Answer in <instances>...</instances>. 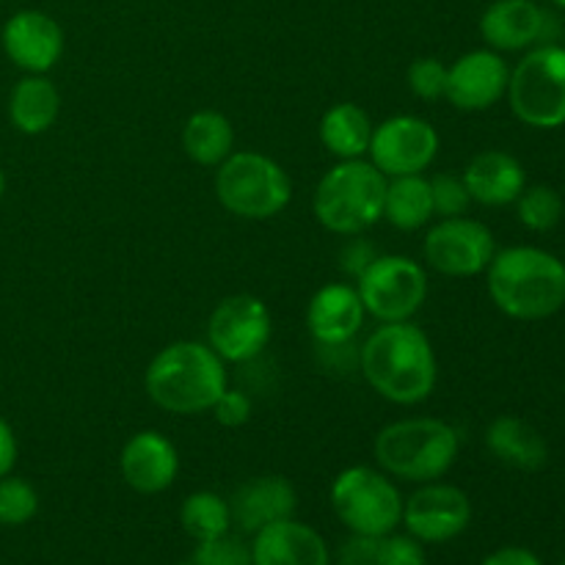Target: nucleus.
Returning <instances> with one entry per match:
<instances>
[{"instance_id":"obj_1","label":"nucleus","mask_w":565,"mask_h":565,"mask_svg":"<svg viewBox=\"0 0 565 565\" xmlns=\"http://www.w3.org/2000/svg\"><path fill=\"white\" fill-rule=\"evenodd\" d=\"M364 381L395 406L428 401L439 381V362L428 334L412 320L381 323L359 348Z\"/></svg>"},{"instance_id":"obj_2","label":"nucleus","mask_w":565,"mask_h":565,"mask_svg":"<svg viewBox=\"0 0 565 565\" xmlns=\"http://www.w3.org/2000/svg\"><path fill=\"white\" fill-rule=\"evenodd\" d=\"M494 307L513 320H546L565 307V263L539 246H511L486 268Z\"/></svg>"},{"instance_id":"obj_3","label":"nucleus","mask_w":565,"mask_h":565,"mask_svg":"<svg viewBox=\"0 0 565 565\" xmlns=\"http://www.w3.org/2000/svg\"><path fill=\"white\" fill-rule=\"evenodd\" d=\"M226 362L207 345V342L180 340L166 345L149 362L143 375V390L149 401L169 414L191 417L207 414L224 395Z\"/></svg>"},{"instance_id":"obj_4","label":"nucleus","mask_w":565,"mask_h":565,"mask_svg":"<svg viewBox=\"0 0 565 565\" xmlns=\"http://www.w3.org/2000/svg\"><path fill=\"white\" fill-rule=\"evenodd\" d=\"M461 436L445 419L408 417L390 423L375 436V461L390 478L408 483L441 480L458 461Z\"/></svg>"},{"instance_id":"obj_5","label":"nucleus","mask_w":565,"mask_h":565,"mask_svg":"<svg viewBox=\"0 0 565 565\" xmlns=\"http://www.w3.org/2000/svg\"><path fill=\"white\" fill-rule=\"evenodd\" d=\"M386 182L390 180L370 160H340L315 188V218L334 235H364L370 226L384 221Z\"/></svg>"},{"instance_id":"obj_6","label":"nucleus","mask_w":565,"mask_h":565,"mask_svg":"<svg viewBox=\"0 0 565 565\" xmlns=\"http://www.w3.org/2000/svg\"><path fill=\"white\" fill-rule=\"evenodd\" d=\"M215 196L226 213L246 221H268L292 199L290 174L263 152H232L215 171Z\"/></svg>"},{"instance_id":"obj_7","label":"nucleus","mask_w":565,"mask_h":565,"mask_svg":"<svg viewBox=\"0 0 565 565\" xmlns=\"http://www.w3.org/2000/svg\"><path fill=\"white\" fill-rule=\"evenodd\" d=\"M331 508L342 527L353 535L384 539L401 527L403 497L384 469L356 467L342 469L331 483Z\"/></svg>"},{"instance_id":"obj_8","label":"nucleus","mask_w":565,"mask_h":565,"mask_svg":"<svg viewBox=\"0 0 565 565\" xmlns=\"http://www.w3.org/2000/svg\"><path fill=\"white\" fill-rule=\"evenodd\" d=\"M508 103L513 116L533 130L565 127V47L539 44L511 70Z\"/></svg>"},{"instance_id":"obj_9","label":"nucleus","mask_w":565,"mask_h":565,"mask_svg":"<svg viewBox=\"0 0 565 565\" xmlns=\"http://www.w3.org/2000/svg\"><path fill=\"white\" fill-rule=\"evenodd\" d=\"M364 312L379 323L412 320L428 298V274L403 254H379L356 279Z\"/></svg>"},{"instance_id":"obj_10","label":"nucleus","mask_w":565,"mask_h":565,"mask_svg":"<svg viewBox=\"0 0 565 565\" xmlns=\"http://www.w3.org/2000/svg\"><path fill=\"white\" fill-rule=\"evenodd\" d=\"M423 254L428 268L452 279H472L486 274L497 254L494 232L480 221L456 215L439 218L423 241Z\"/></svg>"},{"instance_id":"obj_11","label":"nucleus","mask_w":565,"mask_h":565,"mask_svg":"<svg viewBox=\"0 0 565 565\" xmlns=\"http://www.w3.org/2000/svg\"><path fill=\"white\" fill-rule=\"evenodd\" d=\"M274 318L263 298L237 292L224 298L207 320V345L224 362L246 364L268 348Z\"/></svg>"},{"instance_id":"obj_12","label":"nucleus","mask_w":565,"mask_h":565,"mask_svg":"<svg viewBox=\"0 0 565 565\" xmlns=\"http://www.w3.org/2000/svg\"><path fill=\"white\" fill-rule=\"evenodd\" d=\"M441 138L436 127L423 116H392L375 125L370 138V163L392 180V177L423 174L434 166Z\"/></svg>"},{"instance_id":"obj_13","label":"nucleus","mask_w":565,"mask_h":565,"mask_svg":"<svg viewBox=\"0 0 565 565\" xmlns=\"http://www.w3.org/2000/svg\"><path fill=\"white\" fill-rule=\"evenodd\" d=\"M472 522V500L467 491L450 483H419L412 497L403 500L401 524L419 544H450L467 533Z\"/></svg>"},{"instance_id":"obj_14","label":"nucleus","mask_w":565,"mask_h":565,"mask_svg":"<svg viewBox=\"0 0 565 565\" xmlns=\"http://www.w3.org/2000/svg\"><path fill=\"white\" fill-rule=\"evenodd\" d=\"M480 36L497 53H522L539 44H557L561 25L535 0H494L480 17Z\"/></svg>"},{"instance_id":"obj_15","label":"nucleus","mask_w":565,"mask_h":565,"mask_svg":"<svg viewBox=\"0 0 565 565\" xmlns=\"http://www.w3.org/2000/svg\"><path fill=\"white\" fill-rule=\"evenodd\" d=\"M3 53L25 75H47L64 55V28L39 9H22L6 20L0 31Z\"/></svg>"},{"instance_id":"obj_16","label":"nucleus","mask_w":565,"mask_h":565,"mask_svg":"<svg viewBox=\"0 0 565 565\" xmlns=\"http://www.w3.org/2000/svg\"><path fill=\"white\" fill-rule=\"evenodd\" d=\"M511 66L497 50H469L447 66L445 99L458 110H489L508 94Z\"/></svg>"},{"instance_id":"obj_17","label":"nucleus","mask_w":565,"mask_h":565,"mask_svg":"<svg viewBox=\"0 0 565 565\" xmlns=\"http://www.w3.org/2000/svg\"><path fill=\"white\" fill-rule=\"evenodd\" d=\"M119 472L138 494H163L180 475V452L160 430H138L121 447Z\"/></svg>"},{"instance_id":"obj_18","label":"nucleus","mask_w":565,"mask_h":565,"mask_svg":"<svg viewBox=\"0 0 565 565\" xmlns=\"http://www.w3.org/2000/svg\"><path fill=\"white\" fill-rule=\"evenodd\" d=\"M364 318H367V312H364L356 287L345 285V281L320 287L309 298L307 326L309 334L320 348L351 345L359 331H362Z\"/></svg>"},{"instance_id":"obj_19","label":"nucleus","mask_w":565,"mask_h":565,"mask_svg":"<svg viewBox=\"0 0 565 565\" xmlns=\"http://www.w3.org/2000/svg\"><path fill=\"white\" fill-rule=\"evenodd\" d=\"M232 522L243 533H259L276 522L296 516L298 494L292 483L281 475H259L248 478L246 483L237 486L235 494L230 497Z\"/></svg>"},{"instance_id":"obj_20","label":"nucleus","mask_w":565,"mask_h":565,"mask_svg":"<svg viewBox=\"0 0 565 565\" xmlns=\"http://www.w3.org/2000/svg\"><path fill=\"white\" fill-rule=\"evenodd\" d=\"M252 565H331L323 535L296 516L254 533Z\"/></svg>"},{"instance_id":"obj_21","label":"nucleus","mask_w":565,"mask_h":565,"mask_svg":"<svg viewBox=\"0 0 565 565\" xmlns=\"http://www.w3.org/2000/svg\"><path fill=\"white\" fill-rule=\"evenodd\" d=\"M463 185H467L472 202L486 207H505L513 204L527 188V174L519 158L502 149H486L475 154L463 169Z\"/></svg>"},{"instance_id":"obj_22","label":"nucleus","mask_w":565,"mask_h":565,"mask_svg":"<svg viewBox=\"0 0 565 565\" xmlns=\"http://www.w3.org/2000/svg\"><path fill=\"white\" fill-rule=\"evenodd\" d=\"M486 447L497 461L522 469V472H539L550 461V445L541 430L513 414L491 419V425L486 428Z\"/></svg>"},{"instance_id":"obj_23","label":"nucleus","mask_w":565,"mask_h":565,"mask_svg":"<svg viewBox=\"0 0 565 565\" xmlns=\"http://www.w3.org/2000/svg\"><path fill=\"white\" fill-rule=\"evenodd\" d=\"M61 92L47 75H25L9 94V121L25 136H42L58 121Z\"/></svg>"},{"instance_id":"obj_24","label":"nucleus","mask_w":565,"mask_h":565,"mask_svg":"<svg viewBox=\"0 0 565 565\" xmlns=\"http://www.w3.org/2000/svg\"><path fill=\"white\" fill-rule=\"evenodd\" d=\"M373 119L356 103H337L320 119V141L334 158L359 160L367 154L373 138Z\"/></svg>"},{"instance_id":"obj_25","label":"nucleus","mask_w":565,"mask_h":565,"mask_svg":"<svg viewBox=\"0 0 565 565\" xmlns=\"http://www.w3.org/2000/svg\"><path fill=\"white\" fill-rule=\"evenodd\" d=\"M182 149L193 163L218 169L235 152V127L218 110H196L182 127Z\"/></svg>"},{"instance_id":"obj_26","label":"nucleus","mask_w":565,"mask_h":565,"mask_svg":"<svg viewBox=\"0 0 565 565\" xmlns=\"http://www.w3.org/2000/svg\"><path fill=\"white\" fill-rule=\"evenodd\" d=\"M436 218L430 180L423 174L392 177L386 182L384 221L401 232H417Z\"/></svg>"},{"instance_id":"obj_27","label":"nucleus","mask_w":565,"mask_h":565,"mask_svg":"<svg viewBox=\"0 0 565 565\" xmlns=\"http://www.w3.org/2000/svg\"><path fill=\"white\" fill-rule=\"evenodd\" d=\"M180 524L196 544L221 539V535L232 533V524H235L230 500L218 497L215 491H193L182 500Z\"/></svg>"},{"instance_id":"obj_28","label":"nucleus","mask_w":565,"mask_h":565,"mask_svg":"<svg viewBox=\"0 0 565 565\" xmlns=\"http://www.w3.org/2000/svg\"><path fill=\"white\" fill-rule=\"evenodd\" d=\"M516 215L530 232H552L563 221V196L552 185H530L516 199Z\"/></svg>"},{"instance_id":"obj_29","label":"nucleus","mask_w":565,"mask_h":565,"mask_svg":"<svg viewBox=\"0 0 565 565\" xmlns=\"http://www.w3.org/2000/svg\"><path fill=\"white\" fill-rule=\"evenodd\" d=\"M39 513V491L17 475L0 478V524L22 527Z\"/></svg>"},{"instance_id":"obj_30","label":"nucleus","mask_w":565,"mask_h":565,"mask_svg":"<svg viewBox=\"0 0 565 565\" xmlns=\"http://www.w3.org/2000/svg\"><path fill=\"white\" fill-rule=\"evenodd\" d=\"M430 196H434V213L436 218H456V215H467L472 196H469L467 185H463L461 174H436L430 180Z\"/></svg>"},{"instance_id":"obj_31","label":"nucleus","mask_w":565,"mask_h":565,"mask_svg":"<svg viewBox=\"0 0 565 565\" xmlns=\"http://www.w3.org/2000/svg\"><path fill=\"white\" fill-rule=\"evenodd\" d=\"M406 83H408V88H412V94H417L419 99H428V103H434V99L445 97L447 66L441 64L439 58H430V55H425V58H417L408 64Z\"/></svg>"},{"instance_id":"obj_32","label":"nucleus","mask_w":565,"mask_h":565,"mask_svg":"<svg viewBox=\"0 0 565 565\" xmlns=\"http://www.w3.org/2000/svg\"><path fill=\"white\" fill-rule=\"evenodd\" d=\"M196 565H252V544L226 533L221 539L202 541L193 555Z\"/></svg>"},{"instance_id":"obj_33","label":"nucleus","mask_w":565,"mask_h":565,"mask_svg":"<svg viewBox=\"0 0 565 565\" xmlns=\"http://www.w3.org/2000/svg\"><path fill=\"white\" fill-rule=\"evenodd\" d=\"M375 565H428L425 557V544H419L412 535L390 533L379 539V555Z\"/></svg>"},{"instance_id":"obj_34","label":"nucleus","mask_w":565,"mask_h":565,"mask_svg":"<svg viewBox=\"0 0 565 565\" xmlns=\"http://www.w3.org/2000/svg\"><path fill=\"white\" fill-rule=\"evenodd\" d=\"M215 419H218L224 428H243V425L252 419L254 406H252V397L241 390H230L226 386L224 395L218 397V403L213 406Z\"/></svg>"},{"instance_id":"obj_35","label":"nucleus","mask_w":565,"mask_h":565,"mask_svg":"<svg viewBox=\"0 0 565 565\" xmlns=\"http://www.w3.org/2000/svg\"><path fill=\"white\" fill-rule=\"evenodd\" d=\"M379 555V539H367V535H353L342 541L337 555H331V565H375Z\"/></svg>"},{"instance_id":"obj_36","label":"nucleus","mask_w":565,"mask_h":565,"mask_svg":"<svg viewBox=\"0 0 565 565\" xmlns=\"http://www.w3.org/2000/svg\"><path fill=\"white\" fill-rule=\"evenodd\" d=\"M379 257V254H375V248L370 246L367 241H362V237H348V243L345 246H342V252H340V268H342V274H348V276H353V279H359V276L364 274V270H367V265L373 263V259Z\"/></svg>"},{"instance_id":"obj_37","label":"nucleus","mask_w":565,"mask_h":565,"mask_svg":"<svg viewBox=\"0 0 565 565\" xmlns=\"http://www.w3.org/2000/svg\"><path fill=\"white\" fill-rule=\"evenodd\" d=\"M480 565H544L541 557L527 546H502V550L491 552Z\"/></svg>"},{"instance_id":"obj_38","label":"nucleus","mask_w":565,"mask_h":565,"mask_svg":"<svg viewBox=\"0 0 565 565\" xmlns=\"http://www.w3.org/2000/svg\"><path fill=\"white\" fill-rule=\"evenodd\" d=\"M17 456H20V445H17L14 430H11V425L0 417V478L11 475Z\"/></svg>"},{"instance_id":"obj_39","label":"nucleus","mask_w":565,"mask_h":565,"mask_svg":"<svg viewBox=\"0 0 565 565\" xmlns=\"http://www.w3.org/2000/svg\"><path fill=\"white\" fill-rule=\"evenodd\" d=\"M3 191H6V177L3 171H0V199H3Z\"/></svg>"},{"instance_id":"obj_40","label":"nucleus","mask_w":565,"mask_h":565,"mask_svg":"<svg viewBox=\"0 0 565 565\" xmlns=\"http://www.w3.org/2000/svg\"><path fill=\"white\" fill-rule=\"evenodd\" d=\"M552 3H555L557 9H563V11H565V0H552Z\"/></svg>"},{"instance_id":"obj_41","label":"nucleus","mask_w":565,"mask_h":565,"mask_svg":"<svg viewBox=\"0 0 565 565\" xmlns=\"http://www.w3.org/2000/svg\"><path fill=\"white\" fill-rule=\"evenodd\" d=\"M177 565H196L193 561H188V563H177Z\"/></svg>"},{"instance_id":"obj_42","label":"nucleus","mask_w":565,"mask_h":565,"mask_svg":"<svg viewBox=\"0 0 565 565\" xmlns=\"http://www.w3.org/2000/svg\"><path fill=\"white\" fill-rule=\"evenodd\" d=\"M561 565H565V561H563V563H561Z\"/></svg>"}]
</instances>
